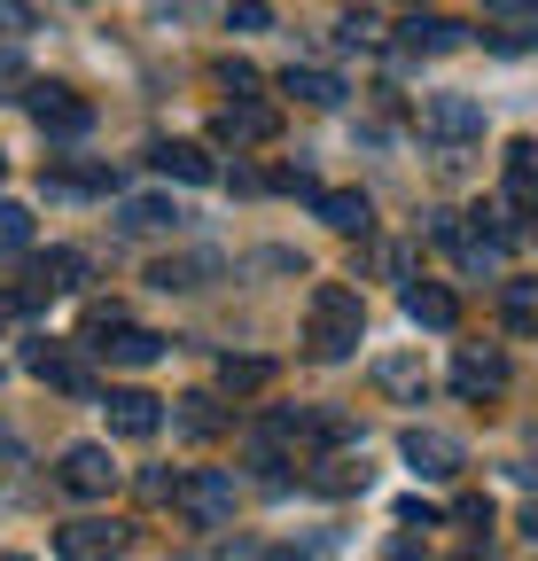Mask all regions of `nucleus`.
<instances>
[{
    "mask_svg": "<svg viewBox=\"0 0 538 561\" xmlns=\"http://www.w3.org/2000/svg\"><path fill=\"white\" fill-rule=\"evenodd\" d=\"M0 87H24V62L16 55H0Z\"/></svg>",
    "mask_w": 538,
    "mask_h": 561,
    "instance_id": "72a5a7b5",
    "label": "nucleus"
},
{
    "mask_svg": "<svg viewBox=\"0 0 538 561\" xmlns=\"http://www.w3.org/2000/svg\"><path fill=\"white\" fill-rule=\"evenodd\" d=\"M359 335H367L359 289H344V280H320L312 305H305V351H312V359H352Z\"/></svg>",
    "mask_w": 538,
    "mask_h": 561,
    "instance_id": "f257e3e1",
    "label": "nucleus"
},
{
    "mask_svg": "<svg viewBox=\"0 0 538 561\" xmlns=\"http://www.w3.org/2000/svg\"><path fill=\"white\" fill-rule=\"evenodd\" d=\"M398 305H407L414 328H453V320H460V297L437 289V280H407V297H398Z\"/></svg>",
    "mask_w": 538,
    "mask_h": 561,
    "instance_id": "f3484780",
    "label": "nucleus"
},
{
    "mask_svg": "<svg viewBox=\"0 0 538 561\" xmlns=\"http://www.w3.org/2000/svg\"><path fill=\"white\" fill-rule=\"evenodd\" d=\"M398 453H407V468H414V476H430V483H445V476H460V468H468L460 437H445V430H407V437H398Z\"/></svg>",
    "mask_w": 538,
    "mask_h": 561,
    "instance_id": "39448f33",
    "label": "nucleus"
},
{
    "mask_svg": "<svg viewBox=\"0 0 538 561\" xmlns=\"http://www.w3.org/2000/svg\"><path fill=\"white\" fill-rule=\"evenodd\" d=\"M530 538H538V507H530Z\"/></svg>",
    "mask_w": 538,
    "mask_h": 561,
    "instance_id": "e433bc0d",
    "label": "nucleus"
},
{
    "mask_svg": "<svg viewBox=\"0 0 538 561\" xmlns=\"http://www.w3.org/2000/svg\"><path fill=\"white\" fill-rule=\"evenodd\" d=\"M0 460H24V437L9 430V421H0Z\"/></svg>",
    "mask_w": 538,
    "mask_h": 561,
    "instance_id": "473e14b6",
    "label": "nucleus"
},
{
    "mask_svg": "<svg viewBox=\"0 0 538 561\" xmlns=\"http://www.w3.org/2000/svg\"><path fill=\"white\" fill-rule=\"evenodd\" d=\"M16 250H32V210L0 195V257H16Z\"/></svg>",
    "mask_w": 538,
    "mask_h": 561,
    "instance_id": "393cba45",
    "label": "nucleus"
},
{
    "mask_svg": "<svg viewBox=\"0 0 538 561\" xmlns=\"http://www.w3.org/2000/svg\"><path fill=\"white\" fill-rule=\"evenodd\" d=\"M453 390H460V398H492V390H507V359H500V351H477V343H468L460 359H453Z\"/></svg>",
    "mask_w": 538,
    "mask_h": 561,
    "instance_id": "ddd939ff",
    "label": "nucleus"
},
{
    "mask_svg": "<svg viewBox=\"0 0 538 561\" xmlns=\"http://www.w3.org/2000/svg\"><path fill=\"white\" fill-rule=\"evenodd\" d=\"M375 390H390V398L422 405V390H430V367L414 359V351H382V359H375Z\"/></svg>",
    "mask_w": 538,
    "mask_h": 561,
    "instance_id": "dca6fc26",
    "label": "nucleus"
},
{
    "mask_svg": "<svg viewBox=\"0 0 538 561\" xmlns=\"http://www.w3.org/2000/svg\"><path fill=\"white\" fill-rule=\"evenodd\" d=\"M180 219H187V210H180L172 195H125V203H117V227H125V234H172Z\"/></svg>",
    "mask_w": 538,
    "mask_h": 561,
    "instance_id": "4468645a",
    "label": "nucleus"
},
{
    "mask_svg": "<svg viewBox=\"0 0 538 561\" xmlns=\"http://www.w3.org/2000/svg\"><path fill=\"white\" fill-rule=\"evenodd\" d=\"M39 16H32V0H0V39H24Z\"/></svg>",
    "mask_w": 538,
    "mask_h": 561,
    "instance_id": "cd10ccee",
    "label": "nucleus"
},
{
    "mask_svg": "<svg viewBox=\"0 0 538 561\" xmlns=\"http://www.w3.org/2000/svg\"><path fill=\"white\" fill-rule=\"evenodd\" d=\"M453 523H468V530H492V500H460V507H453Z\"/></svg>",
    "mask_w": 538,
    "mask_h": 561,
    "instance_id": "c756f323",
    "label": "nucleus"
},
{
    "mask_svg": "<svg viewBox=\"0 0 538 561\" xmlns=\"http://www.w3.org/2000/svg\"><path fill=\"white\" fill-rule=\"evenodd\" d=\"M250 561H320V546H274V553H250Z\"/></svg>",
    "mask_w": 538,
    "mask_h": 561,
    "instance_id": "2f4dec72",
    "label": "nucleus"
},
{
    "mask_svg": "<svg viewBox=\"0 0 538 561\" xmlns=\"http://www.w3.org/2000/svg\"><path fill=\"white\" fill-rule=\"evenodd\" d=\"M484 16H500V24L507 16H538V0H484Z\"/></svg>",
    "mask_w": 538,
    "mask_h": 561,
    "instance_id": "7c9ffc66",
    "label": "nucleus"
},
{
    "mask_svg": "<svg viewBox=\"0 0 538 561\" xmlns=\"http://www.w3.org/2000/svg\"><path fill=\"white\" fill-rule=\"evenodd\" d=\"M211 273H227V265H219V257H157V265H149L157 289H204Z\"/></svg>",
    "mask_w": 538,
    "mask_h": 561,
    "instance_id": "4be33fe9",
    "label": "nucleus"
},
{
    "mask_svg": "<svg viewBox=\"0 0 538 561\" xmlns=\"http://www.w3.org/2000/svg\"><path fill=\"white\" fill-rule=\"evenodd\" d=\"M282 94H297V102H312V110H335V102H344V79L320 70V62H289V70H282Z\"/></svg>",
    "mask_w": 538,
    "mask_h": 561,
    "instance_id": "a211bd4d",
    "label": "nucleus"
},
{
    "mask_svg": "<svg viewBox=\"0 0 538 561\" xmlns=\"http://www.w3.org/2000/svg\"><path fill=\"white\" fill-rule=\"evenodd\" d=\"M117 546H125V530L102 523V515H79V523H62V530H55V553H62V561H110Z\"/></svg>",
    "mask_w": 538,
    "mask_h": 561,
    "instance_id": "0eeeda50",
    "label": "nucleus"
},
{
    "mask_svg": "<svg viewBox=\"0 0 538 561\" xmlns=\"http://www.w3.org/2000/svg\"><path fill=\"white\" fill-rule=\"evenodd\" d=\"M24 110L39 117V133H87V125H94V110H87L71 87H32Z\"/></svg>",
    "mask_w": 538,
    "mask_h": 561,
    "instance_id": "1a4fd4ad",
    "label": "nucleus"
},
{
    "mask_svg": "<svg viewBox=\"0 0 538 561\" xmlns=\"http://www.w3.org/2000/svg\"><path fill=\"white\" fill-rule=\"evenodd\" d=\"M211 133L234 140V149H257V140H274V110H265V102H234V110H219Z\"/></svg>",
    "mask_w": 538,
    "mask_h": 561,
    "instance_id": "6ab92c4d",
    "label": "nucleus"
},
{
    "mask_svg": "<svg viewBox=\"0 0 538 561\" xmlns=\"http://www.w3.org/2000/svg\"><path fill=\"white\" fill-rule=\"evenodd\" d=\"M55 476H62V491H71V500H110V491H117V460H110V445H71Z\"/></svg>",
    "mask_w": 538,
    "mask_h": 561,
    "instance_id": "20e7f679",
    "label": "nucleus"
},
{
    "mask_svg": "<svg viewBox=\"0 0 538 561\" xmlns=\"http://www.w3.org/2000/svg\"><path fill=\"white\" fill-rule=\"evenodd\" d=\"M0 561H24V553H0Z\"/></svg>",
    "mask_w": 538,
    "mask_h": 561,
    "instance_id": "4c0bfd02",
    "label": "nucleus"
},
{
    "mask_svg": "<svg viewBox=\"0 0 538 561\" xmlns=\"http://www.w3.org/2000/svg\"><path fill=\"white\" fill-rule=\"evenodd\" d=\"M265 382H274V359H219V390L227 398H257Z\"/></svg>",
    "mask_w": 538,
    "mask_h": 561,
    "instance_id": "5701e85b",
    "label": "nucleus"
},
{
    "mask_svg": "<svg viewBox=\"0 0 538 561\" xmlns=\"http://www.w3.org/2000/svg\"><path fill=\"white\" fill-rule=\"evenodd\" d=\"M390 9H422V0H390Z\"/></svg>",
    "mask_w": 538,
    "mask_h": 561,
    "instance_id": "c9c22d12",
    "label": "nucleus"
},
{
    "mask_svg": "<svg viewBox=\"0 0 538 561\" xmlns=\"http://www.w3.org/2000/svg\"><path fill=\"white\" fill-rule=\"evenodd\" d=\"M172 421H180L187 437H219V430H227V413H219L211 398H180V413H172Z\"/></svg>",
    "mask_w": 538,
    "mask_h": 561,
    "instance_id": "a878e982",
    "label": "nucleus"
},
{
    "mask_svg": "<svg viewBox=\"0 0 538 561\" xmlns=\"http://www.w3.org/2000/svg\"><path fill=\"white\" fill-rule=\"evenodd\" d=\"M0 172H9V164H0Z\"/></svg>",
    "mask_w": 538,
    "mask_h": 561,
    "instance_id": "58836bf2",
    "label": "nucleus"
},
{
    "mask_svg": "<svg viewBox=\"0 0 538 561\" xmlns=\"http://www.w3.org/2000/svg\"><path fill=\"white\" fill-rule=\"evenodd\" d=\"M500 312H507V328H515V335H538V280H507Z\"/></svg>",
    "mask_w": 538,
    "mask_h": 561,
    "instance_id": "b1692460",
    "label": "nucleus"
},
{
    "mask_svg": "<svg viewBox=\"0 0 538 561\" xmlns=\"http://www.w3.org/2000/svg\"><path fill=\"white\" fill-rule=\"evenodd\" d=\"M149 164H157L164 180H187V187H211V180H219L211 149H195V140H157V149H149Z\"/></svg>",
    "mask_w": 538,
    "mask_h": 561,
    "instance_id": "9b49d317",
    "label": "nucleus"
},
{
    "mask_svg": "<svg viewBox=\"0 0 538 561\" xmlns=\"http://www.w3.org/2000/svg\"><path fill=\"white\" fill-rule=\"evenodd\" d=\"M422 133L445 140V149L484 140V102H468V94H422Z\"/></svg>",
    "mask_w": 538,
    "mask_h": 561,
    "instance_id": "7ed1b4c3",
    "label": "nucleus"
},
{
    "mask_svg": "<svg viewBox=\"0 0 538 561\" xmlns=\"http://www.w3.org/2000/svg\"><path fill=\"white\" fill-rule=\"evenodd\" d=\"M390 561H422V546H414V538H398V546H390Z\"/></svg>",
    "mask_w": 538,
    "mask_h": 561,
    "instance_id": "f704fd0d",
    "label": "nucleus"
},
{
    "mask_svg": "<svg viewBox=\"0 0 538 561\" xmlns=\"http://www.w3.org/2000/svg\"><path fill=\"white\" fill-rule=\"evenodd\" d=\"M87 351H102L110 367H157V359H164V335H149V328H125V320H117V328H110L102 343H87Z\"/></svg>",
    "mask_w": 538,
    "mask_h": 561,
    "instance_id": "f8f14e48",
    "label": "nucleus"
},
{
    "mask_svg": "<svg viewBox=\"0 0 538 561\" xmlns=\"http://www.w3.org/2000/svg\"><path fill=\"white\" fill-rule=\"evenodd\" d=\"M453 47H468V24H453V16H407L398 24V55H453Z\"/></svg>",
    "mask_w": 538,
    "mask_h": 561,
    "instance_id": "9d476101",
    "label": "nucleus"
},
{
    "mask_svg": "<svg viewBox=\"0 0 538 561\" xmlns=\"http://www.w3.org/2000/svg\"><path fill=\"white\" fill-rule=\"evenodd\" d=\"M320 203V219L335 227V234H367L375 227V203L359 195V187H328V195H312Z\"/></svg>",
    "mask_w": 538,
    "mask_h": 561,
    "instance_id": "aec40b11",
    "label": "nucleus"
},
{
    "mask_svg": "<svg viewBox=\"0 0 538 561\" xmlns=\"http://www.w3.org/2000/svg\"><path fill=\"white\" fill-rule=\"evenodd\" d=\"M79 280H87V257H79V250H47V257L24 273V289H32V297H55V289H79Z\"/></svg>",
    "mask_w": 538,
    "mask_h": 561,
    "instance_id": "412c9836",
    "label": "nucleus"
},
{
    "mask_svg": "<svg viewBox=\"0 0 538 561\" xmlns=\"http://www.w3.org/2000/svg\"><path fill=\"white\" fill-rule=\"evenodd\" d=\"M227 24H234V32H265V24H274V9H265V0H234Z\"/></svg>",
    "mask_w": 538,
    "mask_h": 561,
    "instance_id": "c85d7f7f",
    "label": "nucleus"
},
{
    "mask_svg": "<svg viewBox=\"0 0 538 561\" xmlns=\"http://www.w3.org/2000/svg\"><path fill=\"white\" fill-rule=\"evenodd\" d=\"M500 187H507V210L538 219V149H530V140H515V149H507V172H500Z\"/></svg>",
    "mask_w": 538,
    "mask_h": 561,
    "instance_id": "2eb2a0df",
    "label": "nucleus"
},
{
    "mask_svg": "<svg viewBox=\"0 0 538 561\" xmlns=\"http://www.w3.org/2000/svg\"><path fill=\"white\" fill-rule=\"evenodd\" d=\"M102 413H110L117 437H157L164 430V398H149V390H110Z\"/></svg>",
    "mask_w": 538,
    "mask_h": 561,
    "instance_id": "6e6552de",
    "label": "nucleus"
},
{
    "mask_svg": "<svg viewBox=\"0 0 538 561\" xmlns=\"http://www.w3.org/2000/svg\"><path fill=\"white\" fill-rule=\"evenodd\" d=\"M219 87H234V102H250V94H257V70H250L242 55H227V62H219Z\"/></svg>",
    "mask_w": 538,
    "mask_h": 561,
    "instance_id": "bb28decb",
    "label": "nucleus"
},
{
    "mask_svg": "<svg viewBox=\"0 0 538 561\" xmlns=\"http://www.w3.org/2000/svg\"><path fill=\"white\" fill-rule=\"evenodd\" d=\"M24 367L39 375V382H55V390H71V398H87L94 390V375H87V359H79V351H62V343H24Z\"/></svg>",
    "mask_w": 538,
    "mask_h": 561,
    "instance_id": "423d86ee",
    "label": "nucleus"
},
{
    "mask_svg": "<svg viewBox=\"0 0 538 561\" xmlns=\"http://www.w3.org/2000/svg\"><path fill=\"white\" fill-rule=\"evenodd\" d=\"M172 507H180L195 530L234 523V476H227V468H195V476H180V483H172Z\"/></svg>",
    "mask_w": 538,
    "mask_h": 561,
    "instance_id": "f03ea898",
    "label": "nucleus"
}]
</instances>
